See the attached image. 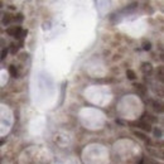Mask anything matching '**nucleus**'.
I'll use <instances>...</instances> for the list:
<instances>
[{"label": "nucleus", "mask_w": 164, "mask_h": 164, "mask_svg": "<svg viewBox=\"0 0 164 164\" xmlns=\"http://www.w3.org/2000/svg\"><path fill=\"white\" fill-rule=\"evenodd\" d=\"M11 20H13V16L10 14H5V15H4V18H3V20H1V23L4 25H6V24H9Z\"/></svg>", "instance_id": "423d86ee"}, {"label": "nucleus", "mask_w": 164, "mask_h": 164, "mask_svg": "<svg viewBox=\"0 0 164 164\" xmlns=\"http://www.w3.org/2000/svg\"><path fill=\"white\" fill-rule=\"evenodd\" d=\"M126 77L133 81V80H135V78H136V75H135V72H134V71L128 70V71H126Z\"/></svg>", "instance_id": "0eeeda50"}, {"label": "nucleus", "mask_w": 164, "mask_h": 164, "mask_svg": "<svg viewBox=\"0 0 164 164\" xmlns=\"http://www.w3.org/2000/svg\"><path fill=\"white\" fill-rule=\"evenodd\" d=\"M134 134H135V136H138L139 139H141V140H144V141H149V139L146 138L143 133H140V131H134Z\"/></svg>", "instance_id": "6e6552de"}, {"label": "nucleus", "mask_w": 164, "mask_h": 164, "mask_svg": "<svg viewBox=\"0 0 164 164\" xmlns=\"http://www.w3.org/2000/svg\"><path fill=\"white\" fill-rule=\"evenodd\" d=\"M9 73H10V76L11 77H14V78H16V77H19V71H18V68H16L15 66H9Z\"/></svg>", "instance_id": "20e7f679"}, {"label": "nucleus", "mask_w": 164, "mask_h": 164, "mask_svg": "<svg viewBox=\"0 0 164 164\" xmlns=\"http://www.w3.org/2000/svg\"><path fill=\"white\" fill-rule=\"evenodd\" d=\"M6 54H8V49H3L1 52H0V61H3L4 58L6 57Z\"/></svg>", "instance_id": "9b49d317"}, {"label": "nucleus", "mask_w": 164, "mask_h": 164, "mask_svg": "<svg viewBox=\"0 0 164 164\" xmlns=\"http://www.w3.org/2000/svg\"><path fill=\"white\" fill-rule=\"evenodd\" d=\"M154 135L160 138V136H162V131H160V130H159L158 128H155V129H154Z\"/></svg>", "instance_id": "ddd939ff"}, {"label": "nucleus", "mask_w": 164, "mask_h": 164, "mask_svg": "<svg viewBox=\"0 0 164 164\" xmlns=\"http://www.w3.org/2000/svg\"><path fill=\"white\" fill-rule=\"evenodd\" d=\"M141 71H143V72H144L145 75H146V73H150L151 71H153V66H151L150 63H148V62H144V63L141 65Z\"/></svg>", "instance_id": "7ed1b4c3"}, {"label": "nucleus", "mask_w": 164, "mask_h": 164, "mask_svg": "<svg viewBox=\"0 0 164 164\" xmlns=\"http://www.w3.org/2000/svg\"><path fill=\"white\" fill-rule=\"evenodd\" d=\"M11 47H13V48H11V53L15 54L16 52H18V47H15V45H11Z\"/></svg>", "instance_id": "4468645a"}, {"label": "nucleus", "mask_w": 164, "mask_h": 164, "mask_svg": "<svg viewBox=\"0 0 164 164\" xmlns=\"http://www.w3.org/2000/svg\"><path fill=\"white\" fill-rule=\"evenodd\" d=\"M13 19H14L15 22H18V23H22L23 20H24V16H23V14H22V13H18V14H16V15H15Z\"/></svg>", "instance_id": "1a4fd4ad"}, {"label": "nucleus", "mask_w": 164, "mask_h": 164, "mask_svg": "<svg viewBox=\"0 0 164 164\" xmlns=\"http://www.w3.org/2000/svg\"><path fill=\"white\" fill-rule=\"evenodd\" d=\"M1 5H3V4H1V1H0V8H1Z\"/></svg>", "instance_id": "dca6fc26"}, {"label": "nucleus", "mask_w": 164, "mask_h": 164, "mask_svg": "<svg viewBox=\"0 0 164 164\" xmlns=\"http://www.w3.org/2000/svg\"><path fill=\"white\" fill-rule=\"evenodd\" d=\"M22 32H23L22 27H11V28H8V29H6V33H8V34L15 37V38H20V34H22Z\"/></svg>", "instance_id": "f03ea898"}, {"label": "nucleus", "mask_w": 164, "mask_h": 164, "mask_svg": "<svg viewBox=\"0 0 164 164\" xmlns=\"http://www.w3.org/2000/svg\"><path fill=\"white\" fill-rule=\"evenodd\" d=\"M130 125H134V126H138L139 129H141V130H144V131H148L150 133L151 130V125L149 123H145V121H135V123H130Z\"/></svg>", "instance_id": "f257e3e1"}, {"label": "nucleus", "mask_w": 164, "mask_h": 164, "mask_svg": "<svg viewBox=\"0 0 164 164\" xmlns=\"http://www.w3.org/2000/svg\"><path fill=\"white\" fill-rule=\"evenodd\" d=\"M134 87H135L136 90L140 92V94H143V95H144L145 92H146V87H145L144 85H141V83H135V85H134Z\"/></svg>", "instance_id": "39448f33"}, {"label": "nucleus", "mask_w": 164, "mask_h": 164, "mask_svg": "<svg viewBox=\"0 0 164 164\" xmlns=\"http://www.w3.org/2000/svg\"><path fill=\"white\" fill-rule=\"evenodd\" d=\"M153 106H154V110L155 111H158V112H163V106L160 104H158V102H153Z\"/></svg>", "instance_id": "9d476101"}, {"label": "nucleus", "mask_w": 164, "mask_h": 164, "mask_svg": "<svg viewBox=\"0 0 164 164\" xmlns=\"http://www.w3.org/2000/svg\"><path fill=\"white\" fill-rule=\"evenodd\" d=\"M4 144V140H0V145H3Z\"/></svg>", "instance_id": "2eb2a0df"}, {"label": "nucleus", "mask_w": 164, "mask_h": 164, "mask_svg": "<svg viewBox=\"0 0 164 164\" xmlns=\"http://www.w3.org/2000/svg\"><path fill=\"white\" fill-rule=\"evenodd\" d=\"M143 48H144V50H150V48H151L150 42H144V44H143Z\"/></svg>", "instance_id": "f8f14e48"}]
</instances>
